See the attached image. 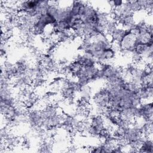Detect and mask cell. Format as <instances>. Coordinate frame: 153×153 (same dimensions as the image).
<instances>
[{
  "label": "cell",
  "instance_id": "cell-6",
  "mask_svg": "<svg viewBox=\"0 0 153 153\" xmlns=\"http://www.w3.org/2000/svg\"><path fill=\"white\" fill-rule=\"evenodd\" d=\"M130 59H131V60L132 63L135 64V65H137L139 63L143 61L141 56L139 54L135 52V51L132 52L130 54Z\"/></svg>",
  "mask_w": 153,
  "mask_h": 153
},
{
  "label": "cell",
  "instance_id": "cell-2",
  "mask_svg": "<svg viewBox=\"0 0 153 153\" xmlns=\"http://www.w3.org/2000/svg\"><path fill=\"white\" fill-rule=\"evenodd\" d=\"M28 123L32 128L41 127L42 118L41 110H31L28 112Z\"/></svg>",
  "mask_w": 153,
  "mask_h": 153
},
{
  "label": "cell",
  "instance_id": "cell-4",
  "mask_svg": "<svg viewBox=\"0 0 153 153\" xmlns=\"http://www.w3.org/2000/svg\"><path fill=\"white\" fill-rule=\"evenodd\" d=\"M139 152L145 153H152L153 152V142L152 139L149 137H146L142 145H140Z\"/></svg>",
  "mask_w": 153,
  "mask_h": 153
},
{
  "label": "cell",
  "instance_id": "cell-5",
  "mask_svg": "<svg viewBox=\"0 0 153 153\" xmlns=\"http://www.w3.org/2000/svg\"><path fill=\"white\" fill-rule=\"evenodd\" d=\"M117 26H118V25H117V23L115 20L111 17L106 25L105 29V33L107 35L110 36L111 35L112 32L114 30V29Z\"/></svg>",
  "mask_w": 153,
  "mask_h": 153
},
{
  "label": "cell",
  "instance_id": "cell-3",
  "mask_svg": "<svg viewBox=\"0 0 153 153\" xmlns=\"http://www.w3.org/2000/svg\"><path fill=\"white\" fill-rule=\"evenodd\" d=\"M126 33V29L121 26H117L110 35L112 42H120Z\"/></svg>",
  "mask_w": 153,
  "mask_h": 153
},
{
  "label": "cell",
  "instance_id": "cell-1",
  "mask_svg": "<svg viewBox=\"0 0 153 153\" xmlns=\"http://www.w3.org/2000/svg\"><path fill=\"white\" fill-rule=\"evenodd\" d=\"M137 42V35L131 33L129 30L126 29V33L121 41L118 42L120 51L121 54L125 56L130 54L134 51V47Z\"/></svg>",
  "mask_w": 153,
  "mask_h": 153
}]
</instances>
